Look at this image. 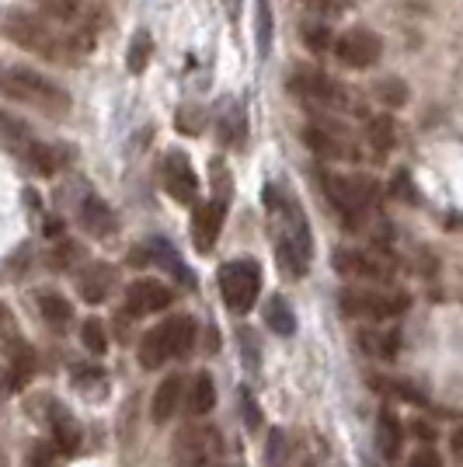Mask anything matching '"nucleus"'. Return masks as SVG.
Returning <instances> with one entry per match:
<instances>
[{
	"label": "nucleus",
	"mask_w": 463,
	"mask_h": 467,
	"mask_svg": "<svg viewBox=\"0 0 463 467\" xmlns=\"http://www.w3.org/2000/svg\"><path fill=\"white\" fill-rule=\"evenodd\" d=\"M321 185L328 192L334 213L345 220L348 231H359L363 220H366L369 202H373V185L363 182V178H342V175H331V171L321 175Z\"/></svg>",
	"instance_id": "nucleus-6"
},
{
	"label": "nucleus",
	"mask_w": 463,
	"mask_h": 467,
	"mask_svg": "<svg viewBox=\"0 0 463 467\" xmlns=\"http://www.w3.org/2000/svg\"><path fill=\"white\" fill-rule=\"evenodd\" d=\"M212 192H216V202H231V171L223 161H212Z\"/></svg>",
	"instance_id": "nucleus-37"
},
{
	"label": "nucleus",
	"mask_w": 463,
	"mask_h": 467,
	"mask_svg": "<svg viewBox=\"0 0 463 467\" xmlns=\"http://www.w3.org/2000/svg\"><path fill=\"white\" fill-rule=\"evenodd\" d=\"M241 411L248 415V429L262 426V411H258V405H254V398H252V390H248V388L241 390Z\"/></svg>",
	"instance_id": "nucleus-42"
},
{
	"label": "nucleus",
	"mask_w": 463,
	"mask_h": 467,
	"mask_svg": "<svg viewBox=\"0 0 463 467\" xmlns=\"http://www.w3.org/2000/svg\"><path fill=\"white\" fill-rule=\"evenodd\" d=\"M342 307L352 317H373V321H386L397 317L407 307L405 293H384V290H345L342 293Z\"/></svg>",
	"instance_id": "nucleus-9"
},
{
	"label": "nucleus",
	"mask_w": 463,
	"mask_h": 467,
	"mask_svg": "<svg viewBox=\"0 0 463 467\" xmlns=\"http://www.w3.org/2000/svg\"><path fill=\"white\" fill-rule=\"evenodd\" d=\"M254 28H258V53L262 59L269 57L272 49V11H269V0H258V11H254Z\"/></svg>",
	"instance_id": "nucleus-33"
},
{
	"label": "nucleus",
	"mask_w": 463,
	"mask_h": 467,
	"mask_svg": "<svg viewBox=\"0 0 463 467\" xmlns=\"http://www.w3.org/2000/svg\"><path fill=\"white\" fill-rule=\"evenodd\" d=\"M334 273L345 279H386L390 265L373 252H359V248H338L334 252Z\"/></svg>",
	"instance_id": "nucleus-13"
},
{
	"label": "nucleus",
	"mask_w": 463,
	"mask_h": 467,
	"mask_svg": "<svg viewBox=\"0 0 463 467\" xmlns=\"http://www.w3.org/2000/svg\"><path fill=\"white\" fill-rule=\"evenodd\" d=\"M293 95L307 98L310 105H321L331 112H359V98L348 91L338 78H331L324 70H314V67H300L290 74Z\"/></svg>",
	"instance_id": "nucleus-5"
},
{
	"label": "nucleus",
	"mask_w": 463,
	"mask_h": 467,
	"mask_svg": "<svg viewBox=\"0 0 463 467\" xmlns=\"http://www.w3.org/2000/svg\"><path fill=\"white\" fill-rule=\"evenodd\" d=\"M46 419H49V429H53V447H57L63 457L77 453L80 429H77V419L67 411V405H59V401H46Z\"/></svg>",
	"instance_id": "nucleus-14"
},
{
	"label": "nucleus",
	"mask_w": 463,
	"mask_h": 467,
	"mask_svg": "<svg viewBox=\"0 0 463 467\" xmlns=\"http://www.w3.org/2000/svg\"><path fill=\"white\" fill-rule=\"evenodd\" d=\"M192 346H195V321L185 317V314H178V317H168L164 325H157V328H150L143 335V342H139V363H143V370H160L164 363L189 356Z\"/></svg>",
	"instance_id": "nucleus-4"
},
{
	"label": "nucleus",
	"mask_w": 463,
	"mask_h": 467,
	"mask_svg": "<svg viewBox=\"0 0 463 467\" xmlns=\"http://www.w3.org/2000/svg\"><path fill=\"white\" fill-rule=\"evenodd\" d=\"M0 95L18 101V105H32V109L57 119L70 112L67 88H59L57 80H49L32 67H21V63H0Z\"/></svg>",
	"instance_id": "nucleus-3"
},
{
	"label": "nucleus",
	"mask_w": 463,
	"mask_h": 467,
	"mask_svg": "<svg viewBox=\"0 0 463 467\" xmlns=\"http://www.w3.org/2000/svg\"><path fill=\"white\" fill-rule=\"evenodd\" d=\"M202 126H206V112L202 109H181L178 112V130L181 133H202Z\"/></svg>",
	"instance_id": "nucleus-39"
},
{
	"label": "nucleus",
	"mask_w": 463,
	"mask_h": 467,
	"mask_svg": "<svg viewBox=\"0 0 463 467\" xmlns=\"http://www.w3.org/2000/svg\"><path fill=\"white\" fill-rule=\"evenodd\" d=\"M80 258H84V248L63 241L57 252H49V265H53V269H70V265H77Z\"/></svg>",
	"instance_id": "nucleus-36"
},
{
	"label": "nucleus",
	"mask_w": 463,
	"mask_h": 467,
	"mask_svg": "<svg viewBox=\"0 0 463 467\" xmlns=\"http://www.w3.org/2000/svg\"><path fill=\"white\" fill-rule=\"evenodd\" d=\"M334 53L352 70H366V67H373L376 59L384 57V42L369 28H352V32H345L342 39L334 42Z\"/></svg>",
	"instance_id": "nucleus-10"
},
{
	"label": "nucleus",
	"mask_w": 463,
	"mask_h": 467,
	"mask_svg": "<svg viewBox=\"0 0 463 467\" xmlns=\"http://www.w3.org/2000/svg\"><path fill=\"white\" fill-rule=\"evenodd\" d=\"M220 453V432L206 422L185 426L171 443V457L178 467H206Z\"/></svg>",
	"instance_id": "nucleus-8"
},
{
	"label": "nucleus",
	"mask_w": 463,
	"mask_h": 467,
	"mask_svg": "<svg viewBox=\"0 0 463 467\" xmlns=\"http://www.w3.org/2000/svg\"><path fill=\"white\" fill-rule=\"evenodd\" d=\"M373 95L384 101L386 109H401L407 101V88L401 84L397 78H386V80H376V88H373Z\"/></svg>",
	"instance_id": "nucleus-31"
},
{
	"label": "nucleus",
	"mask_w": 463,
	"mask_h": 467,
	"mask_svg": "<svg viewBox=\"0 0 463 467\" xmlns=\"http://www.w3.org/2000/svg\"><path fill=\"white\" fill-rule=\"evenodd\" d=\"M304 42H307L310 53H328V49H334V36H331L328 25H307L304 28Z\"/></svg>",
	"instance_id": "nucleus-34"
},
{
	"label": "nucleus",
	"mask_w": 463,
	"mask_h": 467,
	"mask_svg": "<svg viewBox=\"0 0 463 467\" xmlns=\"http://www.w3.org/2000/svg\"><path fill=\"white\" fill-rule=\"evenodd\" d=\"M80 227L91 237H112L118 231L116 210L105 199H98V195H84L80 199Z\"/></svg>",
	"instance_id": "nucleus-16"
},
{
	"label": "nucleus",
	"mask_w": 463,
	"mask_h": 467,
	"mask_svg": "<svg viewBox=\"0 0 463 467\" xmlns=\"http://www.w3.org/2000/svg\"><path fill=\"white\" fill-rule=\"evenodd\" d=\"M265 325H269L275 335H293V331H296L293 307L283 300V296H272L269 304H265Z\"/></svg>",
	"instance_id": "nucleus-28"
},
{
	"label": "nucleus",
	"mask_w": 463,
	"mask_h": 467,
	"mask_svg": "<svg viewBox=\"0 0 463 467\" xmlns=\"http://www.w3.org/2000/svg\"><path fill=\"white\" fill-rule=\"evenodd\" d=\"M0 140L11 147V150H18L21 157H28V150L39 143L36 140V133L21 122V119H15L11 112H0Z\"/></svg>",
	"instance_id": "nucleus-24"
},
{
	"label": "nucleus",
	"mask_w": 463,
	"mask_h": 467,
	"mask_svg": "<svg viewBox=\"0 0 463 467\" xmlns=\"http://www.w3.org/2000/svg\"><path fill=\"white\" fill-rule=\"evenodd\" d=\"M59 461V450L49 447V443H36L32 453H28V467H57Z\"/></svg>",
	"instance_id": "nucleus-40"
},
{
	"label": "nucleus",
	"mask_w": 463,
	"mask_h": 467,
	"mask_svg": "<svg viewBox=\"0 0 463 467\" xmlns=\"http://www.w3.org/2000/svg\"><path fill=\"white\" fill-rule=\"evenodd\" d=\"M220 293L233 314H248L262 293V269L252 258H237L220 269Z\"/></svg>",
	"instance_id": "nucleus-7"
},
{
	"label": "nucleus",
	"mask_w": 463,
	"mask_h": 467,
	"mask_svg": "<svg viewBox=\"0 0 463 467\" xmlns=\"http://www.w3.org/2000/svg\"><path fill=\"white\" fill-rule=\"evenodd\" d=\"M307 4H324V0H307Z\"/></svg>",
	"instance_id": "nucleus-46"
},
{
	"label": "nucleus",
	"mask_w": 463,
	"mask_h": 467,
	"mask_svg": "<svg viewBox=\"0 0 463 467\" xmlns=\"http://www.w3.org/2000/svg\"><path fill=\"white\" fill-rule=\"evenodd\" d=\"M80 342L87 346V352L105 356V349H108V328H105V321H101V317H87V321L80 325Z\"/></svg>",
	"instance_id": "nucleus-30"
},
{
	"label": "nucleus",
	"mask_w": 463,
	"mask_h": 467,
	"mask_svg": "<svg viewBox=\"0 0 463 467\" xmlns=\"http://www.w3.org/2000/svg\"><path fill=\"white\" fill-rule=\"evenodd\" d=\"M223 213H227V206L216 199L195 206V248L202 254H210L216 248V237L223 231Z\"/></svg>",
	"instance_id": "nucleus-15"
},
{
	"label": "nucleus",
	"mask_w": 463,
	"mask_h": 467,
	"mask_svg": "<svg viewBox=\"0 0 463 467\" xmlns=\"http://www.w3.org/2000/svg\"><path fill=\"white\" fill-rule=\"evenodd\" d=\"M11 394H15V388H11V377H7V370L0 367V401H4V398H11Z\"/></svg>",
	"instance_id": "nucleus-44"
},
{
	"label": "nucleus",
	"mask_w": 463,
	"mask_h": 467,
	"mask_svg": "<svg viewBox=\"0 0 463 467\" xmlns=\"http://www.w3.org/2000/svg\"><path fill=\"white\" fill-rule=\"evenodd\" d=\"M359 346L369 356H376V359H390L397 352V331H376V328L359 331Z\"/></svg>",
	"instance_id": "nucleus-27"
},
{
	"label": "nucleus",
	"mask_w": 463,
	"mask_h": 467,
	"mask_svg": "<svg viewBox=\"0 0 463 467\" xmlns=\"http://www.w3.org/2000/svg\"><path fill=\"white\" fill-rule=\"evenodd\" d=\"M181 390H185V380H181V377H168V380L154 390V401H150V419H154L157 426H160V422H168L174 411H178Z\"/></svg>",
	"instance_id": "nucleus-22"
},
{
	"label": "nucleus",
	"mask_w": 463,
	"mask_h": 467,
	"mask_svg": "<svg viewBox=\"0 0 463 467\" xmlns=\"http://www.w3.org/2000/svg\"><path fill=\"white\" fill-rule=\"evenodd\" d=\"M21 338V331H18V321H15V314L7 311L4 304H0V349L7 352L15 342Z\"/></svg>",
	"instance_id": "nucleus-38"
},
{
	"label": "nucleus",
	"mask_w": 463,
	"mask_h": 467,
	"mask_svg": "<svg viewBox=\"0 0 463 467\" xmlns=\"http://www.w3.org/2000/svg\"><path fill=\"white\" fill-rule=\"evenodd\" d=\"M7 356V377H11V388L21 390L32 384V377H36V370H39V356H36V349L25 342V338H18L11 349L4 352Z\"/></svg>",
	"instance_id": "nucleus-18"
},
{
	"label": "nucleus",
	"mask_w": 463,
	"mask_h": 467,
	"mask_svg": "<svg viewBox=\"0 0 463 467\" xmlns=\"http://www.w3.org/2000/svg\"><path fill=\"white\" fill-rule=\"evenodd\" d=\"M216 130H220V137H223L227 147H233V150L244 147V140H248V122H244V109H241L233 98H227L223 109L216 112Z\"/></svg>",
	"instance_id": "nucleus-20"
},
{
	"label": "nucleus",
	"mask_w": 463,
	"mask_h": 467,
	"mask_svg": "<svg viewBox=\"0 0 463 467\" xmlns=\"http://www.w3.org/2000/svg\"><path fill=\"white\" fill-rule=\"evenodd\" d=\"M304 140H307V147L314 150V154H321V157H355V150L348 147V137L338 130V126H307L304 130Z\"/></svg>",
	"instance_id": "nucleus-17"
},
{
	"label": "nucleus",
	"mask_w": 463,
	"mask_h": 467,
	"mask_svg": "<svg viewBox=\"0 0 463 467\" xmlns=\"http://www.w3.org/2000/svg\"><path fill=\"white\" fill-rule=\"evenodd\" d=\"M265 206L272 213V231H275V254L279 265L290 275H307L310 262H314V234L307 227V213L304 206L286 195L279 185L265 189Z\"/></svg>",
	"instance_id": "nucleus-2"
},
{
	"label": "nucleus",
	"mask_w": 463,
	"mask_h": 467,
	"mask_svg": "<svg viewBox=\"0 0 463 467\" xmlns=\"http://www.w3.org/2000/svg\"><path fill=\"white\" fill-rule=\"evenodd\" d=\"M0 467H7V461H4V450H0Z\"/></svg>",
	"instance_id": "nucleus-45"
},
{
	"label": "nucleus",
	"mask_w": 463,
	"mask_h": 467,
	"mask_svg": "<svg viewBox=\"0 0 463 467\" xmlns=\"http://www.w3.org/2000/svg\"><path fill=\"white\" fill-rule=\"evenodd\" d=\"M164 189L181 206H192L195 199H199V178L192 171V161L181 150H171V154L164 157Z\"/></svg>",
	"instance_id": "nucleus-12"
},
{
	"label": "nucleus",
	"mask_w": 463,
	"mask_h": 467,
	"mask_svg": "<svg viewBox=\"0 0 463 467\" xmlns=\"http://www.w3.org/2000/svg\"><path fill=\"white\" fill-rule=\"evenodd\" d=\"M174 304V290L164 286L160 279H136L126 290V314L133 317H147V314H160Z\"/></svg>",
	"instance_id": "nucleus-11"
},
{
	"label": "nucleus",
	"mask_w": 463,
	"mask_h": 467,
	"mask_svg": "<svg viewBox=\"0 0 463 467\" xmlns=\"http://www.w3.org/2000/svg\"><path fill=\"white\" fill-rule=\"evenodd\" d=\"M212 405H216V384H212L210 373H199L192 380V390H189V411L192 415H210Z\"/></svg>",
	"instance_id": "nucleus-26"
},
{
	"label": "nucleus",
	"mask_w": 463,
	"mask_h": 467,
	"mask_svg": "<svg viewBox=\"0 0 463 467\" xmlns=\"http://www.w3.org/2000/svg\"><path fill=\"white\" fill-rule=\"evenodd\" d=\"M74 380H77L80 388L91 390V394H95L98 388H105V373H98V370H80V373H74Z\"/></svg>",
	"instance_id": "nucleus-43"
},
{
	"label": "nucleus",
	"mask_w": 463,
	"mask_h": 467,
	"mask_svg": "<svg viewBox=\"0 0 463 467\" xmlns=\"http://www.w3.org/2000/svg\"><path fill=\"white\" fill-rule=\"evenodd\" d=\"M4 36L25 53H36L59 67H77L80 59L95 49V39L77 36V32H63L59 25H53L42 15H32V11H11L4 18Z\"/></svg>",
	"instance_id": "nucleus-1"
},
{
	"label": "nucleus",
	"mask_w": 463,
	"mask_h": 467,
	"mask_svg": "<svg viewBox=\"0 0 463 467\" xmlns=\"http://www.w3.org/2000/svg\"><path fill=\"white\" fill-rule=\"evenodd\" d=\"M265 461H269V467H286V461H290V440H286L283 429H272Z\"/></svg>",
	"instance_id": "nucleus-35"
},
{
	"label": "nucleus",
	"mask_w": 463,
	"mask_h": 467,
	"mask_svg": "<svg viewBox=\"0 0 463 467\" xmlns=\"http://www.w3.org/2000/svg\"><path fill=\"white\" fill-rule=\"evenodd\" d=\"M147 252L150 254H143V258L157 262V265H160L164 273H171L178 283H192V269H185V265H181V254L174 252V244H168V241H160V237H157V241L147 244Z\"/></svg>",
	"instance_id": "nucleus-23"
},
{
	"label": "nucleus",
	"mask_w": 463,
	"mask_h": 467,
	"mask_svg": "<svg viewBox=\"0 0 463 467\" xmlns=\"http://www.w3.org/2000/svg\"><path fill=\"white\" fill-rule=\"evenodd\" d=\"M154 57V39H150V32L147 28H139L129 42V53H126V67H129V74H143L147 70V63Z\"/></svg>",
	"instance_id": "nucleus-29"
},
{
	"label": "nucleus",
	"mask_w": 463,
	"mask_h": 467,
	"mask_svg": "<svg viewBox=\"0 0 463 467\" xmlns=\"http://www.w3.org/2000/svg\"><path fill=\"white\" fill-rule=\"evenodd\" d=\"M36 300H39L42 321H46L49 328H67V325H70L74 311H70V304H67V300H63L59 293H39Z\"/></svg>",
	"instance_id": "nucleus-25"
},
{
	"label": "nucleus",
	"mask_w": 463,
	"mask_h": 467,
	"mask_svg": "<svg viewBox=\"0 0 463 467\" xmlns=\"http://www.w3.org/2000/svg\"><path fill=\"white\" fill-rule=\"evenodd\" d=\"M376 447H380V453H384L390 464L401 457V447H405V429H401V419H397L390 409H384L380 411V419H376Z\"/></svg>",
	"instance_id": "nucleus-21"
},
{
	"label": "nucleus",
	"mask_w": 463,
	"mask_h": 467,
	"mask_svg": "<svg viewBox=\"0 0 463 467\" xmlns=\"http://www.w3.org/2000/svg\"><path fill=\"white\" fill-rule=\"evenodd\" d=\"M80 286V296L87 300V304H101L112 286H116V265H108V262H91L77 279Z\"/></svg>",
	"instance_id": "nucleus-19"
},
{
	"label": "nucleus",
	"mask_w": 463,
	"mask_h": 467,
	"mask_svg": "<svg viewBox=\"0 0 463 467\" xmlns=\"http://www.w3.org/2000/svg\"><path fill=\"white\" fill-rule=\"evenodd\" d=\"M407 467H443V457H439L432 447H422V450H415V453H411Z\"/></svg>",
	"instance_id": "nucleus-41"
},
{
	"label": "nucleus",
	"mask_w": 463,
	"mask_h": 467,
	"mask_svg": "<svg viewBox=\"0 0 463 467\" xmlns=\"http://www.w3.org/2000/svg\"><path fill=\"white\" fill-rule=\"evenodd\" d=\"M369 143H373V150L386 154L394 147V119H369Z\"/></svg>",
	"instance_id": "nucleus-32"
}]
</instances>
